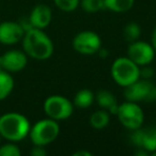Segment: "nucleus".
<instances>
[{"mask_svg":"<svg viewBox=\"0 0 156 156\" xmlns=\"http://www.w3.org/2000/svg\"><path fill=\"white\" fill-rule=\"evenodd\" d=\"M22 41L25 54L35 60H47L54 54L52 41L42 29H29Z\"/></svg>","mask_w":156,"mask_h":156,"instance_id":"f257e3e1","label":"nucleus"},{"mask_svg":"<svg viewBox=\"0 0 156 156\" xmlns=\"http://www.w3.org/2000/svg\"><path fill=\"white\" fill-rule=\"evenodd\" d=\"M30 122L24 115L8 112L0 117V135L10 142L24 140L30 132Z\"/></svg>","mask_w":156,"mask_h":156,"instance_id":"f03ea898","label":"nucleus"},{"mask_svg":"<svg viewBox=\"0 0 156 156\" xmlns=\"http://www.w3.org/2000/svg\"><path fill=\"white\" fill-rule=\"evenodd\" d=\"M110 73L113 80L125 88L140 78V66L128 57H120L112 63Z\"/></svg>","mask_w":156,"mask_h":156,"instance_id":"7ed1b4c3","label":"nucleus"},{"mask_svg":"<svg viewBox=\"0 0 156 156\" xmlns=\"http://www.w3.org/2000/svg\"><path fill=\"white\" fill-rule=\"evenodd\" d=\"M60 126L58 122L54 119H43L37 121L33 126H31L28 136L30 137L33 145H46L54 142L59 136Z\"/></svg>","mask_w":156,"mask_h":156,"instance_id":"20e7f679","label":"nucleus"},{"mask_svg":"<svg viewBox=\"0 0 156 156\" xmlns=\"http://www.w3.org/2000/svg\"><path fill=\"white\" fill-rule=\"evenodd\" d=\"M45 115L56 121L69 119L74 111V104L62 95H50L43 105Z\"/></svg>","mask_w":156,"mask_h":156,"instance_id":"39448f33","label":"nucleus"},{"mask_svg":"<svg viewBox=\"0 0 156 156\" xmlns=\"http://www.w3.org/2000/svg\"><path fill=\"white\" fill-rule=\"evenodd\" d=\"M117 117L120 123L127 129L134 130L141 127L144 121V113L140 106L135 102L126 101L118 107Z\"/></svg>","mask_w":156,"mask_h":156,"instance_id":"423d86ee","label":"nucleus"},{"mask_svg":"<svg viewBox=\"0 0 156 156\" xmlns=\"http://www.w3.org/2000/svg\"><path fill=\"white\" fill-rule=\"evenodd\" d=\"M72 45L75 51L85 56H92L101 50L102 40L93 31H81L74 37Z\"/></svg>","mask_w":156,"mask_h":156,"instance_id":"0eeeda50","label":"nucleus"},{"mask_svg":"<svg viewBox=\"0 0 156 156\" xmlns=\"http://www.w3.org/2000/svg\"><path fill=\"white\" fill-rule=\"evenodd\" d=\"M155 86L147 79H140L133 83L132 85L124 88V96L129 102H142L153 100V92Z\"/></svg>","mask_w":156,"mask_h":156,"instance_id":"6e6552de","label":"nucleus"},{"mask_svg":"<svg viewBox=\"0 0 156 156\" xmlns=\"http://www.w3.org/2000/svg\"><path fill=\"white\" fill-rule=\"evenodd\" d=\"M127 57L139 66L149 65L155 57V50L151 44L144 41L132 42L127 48Z\"/></svg>","mask_w":156,"mask_h":156,"instance_id":"1a4fd4ad","label":"nucleus"},{"mask_svg":"<svg viewBox=\"0 0 156 156\" xmlns=\"http://www.w3.org/2000/svg\"><path fill=\"white\" fill-rule=\"evenodd\" d=\"M27 63H28V56L22 50L12 49L0 56L1 69L9 73H18L23 71L26 67Z\"/></svg>","mask_w":156,"mask_h":156,"instance_id":"9d476101","label":"nucleus"},{"mask_svg":"<svg viewBox=\"0 0 156 156\" xmlns=\"http://www.w3.org/2000/svg\"><path fill=\"white\" fill-rule=\"evenodd\" d=\"M133 144L138 149H143L147 153L156 151V127L137 128L134 129L130 136Z\"/></svg>","mask_w":156,"mask_h":156,"instance_id":"9b49d317","label":"nucleus"},{"mask_svg":"<svg viewBox=\"0 0 156 156\" xmlns=\"http://www.w3.org/2000/svg\"><path fill=\"white\" fill-rule=\"evenodd\" d=\"M25 30L20 23L3 22L0 24V43L5 45H13L22 41Z\"/></svg>","mask_w":156,"mask_h":156,"instance_id":"f8f14e48","label":"nucleus"},{"mask_svg":"<svg viewBox=\"0 0 156 156\" xmlns=\"http://www.w3.org/2000/svg\"><path fill=\"white\" fill-rule=\"evenodd\" d=\"M28 18L33 28L43 30L46 27H48V25L51 22V9L46 5H37L32 9Z\"/></svg>","mask_w":156,"mask_h":156,"instance_id":"ddd939ff","label":"nucleus"},{"mask_svg":"<svg viewBox=\"0 0 156 156\" xmlns=\"http://www.w3.org/2000/svg\"><path fill=\"white\" fill-rule=\"evenodd\" d=\"M95 101L102 109L107 110L109 113L117 115L119 104H118L115 95L110 91H108V90H100L95 94Z\"/></svg>","mask_w":156,"mask_h":156,"instance_id":"4468645a","label":"nucleus"},{"mask_svg":"<svg viewBox=\"0 0 156 156\" xmlns=\"http://www.w3.org/2000/svg\"><path fill=\"white\" fill-rule=\"evenodd\" d=\"M95 101V95L89 89H81L74 96L73 104L75 107L80 109H87Z\"/></svg>","mask_w":156,"mask_h":156,"instance_id":"2eb2a0df","label":"nucleus"},{"mask_svg":"<svg viewBox=\"0 0 156 156\" xmlns=\"http://www.w3.org/2000/svg\"><path fill=\"white\" fill-rule=\"evenodd\" d=\"M14 89V79L11 73L0 69V101L9 98Z\"/></svg>","mask_w":156,"mask_h":156,"instance_id":"dca6fc26","label":"nucleus"},{"mask_svg":"<svg viewBox=\"0 0 156 156\" xmlns=\"http://www.w3.org/2000/svg\"><path fill=\"white\" fill-rule=\"evenodd\" d=\"M135 3V0H104L105 9L115 13H124L129 11Z\"/></svg>","mask_w":156,"mask_h":156,"instance_id":"f3484780","label":"nucleus"},{"mask_svg":"<svg viewBox=\"0 0 156 156\" xmlns=\"http://www.w3.org/2000/svg\"><path fill=\"white\" fill-rule=\"evenodd\" d=\"M109 121H110L109 112L107 110H104V109L94 111L90 115L89 119L90 125L93 128H95V129H103V128H105L109 124Z\"/></svg>","mask_w":156,"mask_h":156,"instance_id":"a211bd4d","label":"nucleus"},{"mask_svg":"<svg viewBox=\"0 0 156 156\" xmlns=\"http://www.w3.org/2000/svg\"><path fill=\"white\" fill-rule=\"evenodd\" d=\"M123 34L126 41L135 42L139 39L141 34V28L137 23H128L123 29Z\"/></svg>","mask_w":156,"mask_h":156,"instance_id":"6ab92c4d","label":"nucleus"},{"mask_svg":"<svg viewBox=\"0 0 156 156\" xmlns=\"http://www.w3.org/2000/svg\"><path fill=\"white\" fill-rule=\"evenodd\" d=\"M80 5L87 13H98L105 9L104 0H81Z\"/></svg>","mask_w":156,"mask_h":156,"instance_id":"aec40b11","label":"nucleus"},{"mask_svg":"<svg viewBox=\"0 0 156 156\" xmlns=\"http://www.w3.org/2000/svg\"><path fill=\"white\" fill-rule=\"evenodd\" d=\"M58 9L63 12H73L79 5L80 0H54Z\"/></svg>","mask_w":156,"mask_h":156,"instance_id":"412c9836","label":"nucleus"},{"mask_svg":"<svg viewBox=\"0 0 156 156\" xmlns=\"http://www.w3.org/2000/svg\"><path fill=\"white\" fill-rule=\"evenodd\" d=\"M20 147L15 144V142H9L0 147V156H20Z\"/></svg>","mask_w":156,"mask_h":156,"instance_id":"4be33fe9","label":"nucleus"},{"mask_svg":"<svg viewBox=\"0 0 156 156\" xmlns=\"http://www.w3.org/2000/svg\"><path fill=\"white\" fill-rule=\"evenodd\" d=\"M30 154L32 156H45L47 154V151L42 145H34V147L31 150Z\"/></svg>","mask_w":156,"mask_h":156,"instance_id":"5701e85b","label":"nucleus"},{"mask_svg":"<svg viewBox=\"0 0 156 156\" xmlns=\"http://www.w3.org/2000/svg\"><path fill=\"white\" fill-rule=\"evenodd\" d=\"M151 45L153 46L154 50L156 52V27L154 28L153 33H152V37H151Z\"/></svg>","mask_w":156,"mask_h":156,"instance_id":"b1692460","label":"nucleus"},{"mask_svg":"<svg viewBox=\"0 0 156 156\" xmlns=\"http://www.w3.org/2000/svg\"><path fill=\"white\" fill-rule=\"evenodd\" d=\"M74 156H92V153L89 151H78L73 154Z\"/></svg>","mask_w":156,"mask_h":156,"instance_id":"393cba45","label":"nucleus"},{"mask_svg":"<svg viewBox=\"0 0 156 156\" xmlns=\"http://www.w3.org/2000/svg\"><path fill=\"white\" fill-rule=\"evenodd\" d=\"M153 100L156 101V86L155 88H154V92H153Z\"/></svg>","mask_w":156,"mask_h":156,"instance_id":"a878e982","label":"nucleus"},{"mask_svg":"<svg viewBox=\"0 0 156 156\" xmlns=\"http://www.w3.org/2000/svg\"><path fill=\"white\" fill-rule=\"evenodd\" d=\"M152 155H153V156H156V151H155V152H153V153H152Z\"/></svg>","mask_w":156,"mask_h":156,"instance_id":"bb28decb","label":"nucleus"},{"mask_svg":"<svg viewBox=\"0 0 156 156\" xmlns=\"http://www.w3.org/2000/svg\"><path fill=\"white\" fill-rule=\"evenodd\" d=\"M1 139H2V137H1V135H0V142H1Z\"/></svg>","mask_w":156,"mask_h":156,"instance_id":"cd10ccee","label":"nucleus"},{"mask_svg":"<svg viewBox=\"0 0 156 156\" xmlns=\"http://www.w3.org/2000/svg\"><path fill=\"white\" fill-rule=\"evenodd\" d=\"M0 69H1V66H0Z\"/></svg>","mask_w":156,"mask_h":156,"instance_id":"c85d7f7f","label":"nucleus"}]
</instances>
